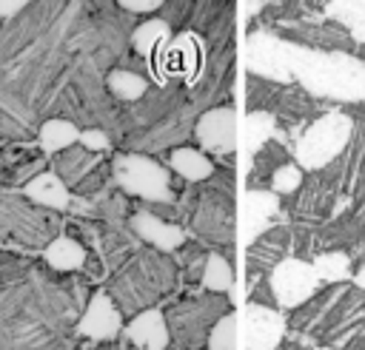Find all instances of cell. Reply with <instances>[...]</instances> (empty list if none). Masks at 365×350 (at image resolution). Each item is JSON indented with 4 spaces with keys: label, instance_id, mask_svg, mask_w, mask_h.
Segmentation results:
<instances>
[{
    "label": "cell",
    "instance_id": "cell-9",
    "mask_svg": "<svg viewBox=\"0 0 365 350\" xmlns=\"http://www.w3.org/2000/svg\"><path fill=\"white\" fill-rule=\"evenodd\" d=\"M288 333V319L279 307L268 304H245V350H279Z\"/></svg>",
    "mask_w": 365,
    "mask_h": 350
},
{
    "label": "cell",
    "instance_id": "cell-39",
    "mask_svg": "<svg viewBox=\"0 0 365 350\" xmlns=\"http://www.w3.org/2000/svg\"><path fill=\"white\" fill-rule=\"evenodd\" d=\"M354 285H356V287H362V290H365V267H359V273H356V276H354Z\"/></svg>",
    "mask_w": 365,
    "mask_h": 350
},
{
    "label": "cell",
    "instance_id": "cell-4",
    "mask_svg": "<svg viewBox=\"0 0 365 350\" xmlns=\"http://www.w3.org/2000/svg\"><path fill=\"white\" fill-rule=\"evenodd\" d=\"M111 176L120 185V191L148 199L154 205H168L174 199L168 171L145 154H117L111 162Z\"/></svg>",
    "mask_w": 365,
    "mask_h": 350
},
{
    "label": "cell",
    "instance_id": "cell-25",
    "mask_svg": "<svg viewBox=\"0 0 365 350\" xmlns=\"http://www.w3.org/2000/svg\"><path fill=\"white\" fill-rule=\"evenodd\" d=\"M285 97V85L282 83H271L262 77H245V108L251 111H277L279 102Z\"/></svg>",
    "mask_w": 365,
    "mask_h": 350
},
{
    "label": "cell",
    "instance_id": "cell-21",
    "mask_svg": "<svg viewBox=\"0 0 365 350\" xmlns=\"http://www.w3.org/2000/svg\"><path fill=\"white\" fill-rule=\"evenodd\" d=\"M100 165V159L91 154V151H86L83 145L77 148V145H71V148H66V151H60L57 157H54V174L66 182V185H80L94 168Z\"/></svg>",
    "mask_w": 365,
    "mask_h": 350
},
{
    "label": "cell",
    "instance_id": "cell-12",
    "mask_svg": "<svg viewBox=\"0 0 365 350\" xmlns=\"http://www.w3.org/2000/svg\"><path fill=\"white\" fill-rule=\"evenodd\" d=\"M279 216V196L274 191L265 188H248L245 191V202H242V239L245 245L257 242L265 230L277 228Z\"/></svg>",
    "mask_w": 365,
    "mask_h": 350
},
{
    "label": "cell",
    "instance_id": "cell-6",
    "mask_svg": "<svg viewBox=\"0 0 365 350\" xmlns=\"http://www.w3.org/2000/svg\"><path fill=\"white\" fill-rule=\"evenodd\" d=\"M288 43L268 31H251L245 40V71L251 77H262L271 83L291 80V60H288Z\"/></svg>",
    "mask_w": 365,
    "mask_h": 350
},
{
    "label": "cell",
    "instance_id": "cell-13",
    "mask_svg": "<svg viewBox=\"0 0 365 350\" xmlns=\"http://www.w3.org/2000/svg\"><path fill=\"white\" fill-rule=\"evenodd\" d=\"M123 310L114 304L111 293H103L97 290L91 299H88V307L86 313L80 316L77 322V333L80 336H88V339H97V341H108L120 333L123 327Z\"/></svg>",
    "mask_w": 365,
    "mask_h": 350
},
{
    "label": "cell",
    "instance_id": "cell-26",
    "mask_svg": "<svg viewBox=\"0 0 365 350\" xmlns=\"http://www.w3.org/2000/svg\"><path fill=\"white\" fill-rule=\"evenodd\" d=\"M43 259H46V265L54 267V270H63V273H66V270H77V267L86 265V248H83L77 239H71V236H54V239L46 245Z\"/></svg>",
    "mask_w": 365,
    "mask_h": 350
},
{
    "label": "cell",
    "instance_id": "cell-2",
    "mask_svg": "<svg viewBox=\"0 0 365 350\" xmlns=\"http://www.w3.org/2000/svg\"><path fill=\"white\" fill-rule=\"evenodd\" d=\"M354 134V120L345 111H328L322 117H317L297 139L294 157L297 165L305 171H322L331 162L339 159V154L345 151L348 139Z\"/></svg>",
    "mask_w": 365,
    "mask_h": 350
},
{
    "label": "cell",
    "instance_id": "cell-40",
    "mask_svg": "<svg viewBox=\"0 0 365 350\" xmlns=\"http://www.w3.org/2000/svg\"><path fill=\"white\" fill-rule=\"evenodd\" d=\"M348 350H365V333H362V339L356 344H348Z\"/></svg>",
    "mask_w": 365,
    "mask_h": 350
},
{
    "label": "cell",
    "instance_id": "cell-28",
    "mask_svg": "<svg viewBox=\"0 0 365 350\" xmlns=\"http://www.w3.org/2000/svg\"><path fill=\"white\" fill-rule=\"evenodd\" d=\"M40 148L46 151V154H60V151H66V148H71L74 142H80V128L71 122V120H60V117H54V120H48V122H43V128H40Z\"/></svg>",
    "mask_w": 365,
    "mask_h": 350
},
{
    "label": "cell",
    "instance_id": "cell-3",
    "mask_svg": "<svg viewBox=\"0 0 365 350\" xmlns=\"http://www.w3.org/2000/svg\"><path fill=\"white\" fill-rule=\"evenodd\" d=\"M171 265H165L160 256H140L111 282V299H117V307L125 313L148 310L145 304L154 302L165 287H171Z\"/></svg>",
    "mask_w": 365,
    "mask_h": 350
},
{
    "label": "cell",
    "instance_id": "cell-36",
    "mask_svg": "<svg viewBox=\"0 0 365 350\" xmlns=\"http://www.w3.org/2000/svg\"><path fill=\"white\" fill-rule=\"evenodd\" d=\"M248 302H254V304H268V307H277V299H274L271 282H268V279H262L259 285H254V287L248 290Z\"/></svg>",
    "mask_w": 365,
    "mask_h": 350
},
{
    "label": "cell",
    "instance_id": "cell-17",
    "mask_svg": "<svg viewBox=\"0 0 365 350\" xmlns=\"http://www.w3.org/2000/svg\"><path fill=\"white\" fill-rule=\"evenodd\" d=\"M125 336L131 344L143 347V350H168L171 344V336H168V322L160 310L148 307V310H140L131 324L125 327Z\"/></svg>",
    "mask_w": 365,
    "mask_h": 350
},
{
    "label": "cell",
    "instance_id": "cell-41",
    "mask_svg": "<svg viewBox=\"0 0 365 350\" xmlns=\"http://www.w3.org/2000/svg\"><path fill=\"white\" fill-rule=\"evenodd\" d=\"M317 350H334V347H331V344H328V347H317Z\"/></svg>",
    "mask_w": 365,
    "mask_h": 350
},
{
    "label": "cell",
    "instance_id": "cell-38",
    "mask_svg": "<svg viewBox=\"0 0 365 350\" xmlns=\"http://www.w3.org/2000/svg\"><path fill=\"white\" fill-rule=\"evenodd\" d=\"M26 9V0H0V17H11Z\"/></svg>",
    "mask_w": 365,
    "mask_h": 350
},
{
    "label": "cell",
    "instance_id": "cell-22",
    "mask_svg": "<svg viewBox=\"0 0 365 350\" xmlns=\"http://www.w3.org/2000/svg\"><path fill=\"white\" fill-rule=\"evenodd\" d=\"M168 43H171V26L163 17H151L140 23L131 34V46L140 57H157Z\"/></svg>",
    "mask_w": 365,
    "mask_h": 350
},
{
    "label": "cell",
    "instance_id": "cell-7",
    "mask_svg": "<svg viewBox=\"0 0 365 350\" xmlns=\"http://www.w3.org/2000/svg\"><path fill=\"white\" fill-rule=\"evenodd\" d=\"M0 230L3 236L23 239L26 245H40V242L48 245L54 233V222L48 219L46 211L26 205L20 196L0 193Z\"/></svg>",
    "mask_w": 365,
    "mask_h": 350
},
{
    "label": "cell",
    "instance_id": "cell-11",
    "mask_svg": "<svg viewBox=\"0 0 365 350\" xmlns=\"http://www.w3.org/2000/svg\"><path fill=\"white\" fill-rule=\"evenodd\" d=\"M194 137L211 154H222V157L234 154V148H237V114H234V108L231 105L208 108L197 120Z\"/></svg>",
    "mask_w": 365,
    "mask_h": 350
},
{
    "label": "cell",
    "instance_id": "cell-33",
    "mask_svg": "<svg viewBox=\"0 0 365 350\" xmlns=\"http://www.w3.org/2000/svg\"><path fill=\"white\" fill-rule=\"evenodd\" d=\"M208 347L211 350H237V316L225 313L214 322L208 333Z\"/></svg>",
    "mask_w": 365,
    "mask_h": 350
},
{
    "label": "cell",
    "instance_id": "cell-23",
    "mask_svg": "<svg viewBox=\"0 0 365 350\" xmlns=\"http://www.w3.org/2000/svg\"><path fill=\"white\" fill-rule=\"evenodd\" d=\"M242 145H245V157H248V162L271 142V139H277V120H274V114H268V111H251L248 117H245V131H242Z\"/></svg>",
    "mask_w": 365,
    "mask_h": 350
},
{
    "label": "cell",
    "instance_id": "cell-24",
    "mask_svg": "<svg viewBox=\"0 0 365 350\" xmlns=\"http://www.w3.org/2000/svg\"><path fill=\"white\" fill-rule=\"evenodd\" d=\"M168 165L185 182H202V179H208L214 174V162L197 148H174L168 154Z\"/></svg>",
    "mask_w": 365,
    "mask_h": 350
},
{
    "label": "cell",
    "instance_id": "cell-8",
    "mask_svg": "<svg viewBox=\"0 0 365 350\" xmlns=\"http://www.w3.org/2000/svg\"><path fill=\"white\" fill-rule=\"evenodd\" d=\"M222 310H225V302H222L220 293H217V296H211V299L182 302V304L171 307V310L165 313V322H168V327H171V333H174V339H177L180 344L197 350L200 341H202V333H205L208 322H217V316H225Z\"/></svg>",
    "mask_w": 365,
    "mask_h": 350
},
{
    "label": "cell",
    "instance_id": "cell-19",
    "mask_svg": "<svg viewBox=\"0 0 365 350\" xmlns=\"http://www.w3.org/2000/svg\"><path fill=\"white\" fill-rule=\"evenodd\" d=\"M157 60L163 63L165 74H182V77H191L194 68H197V60H200V40L194 34H180L177 40H171L160 54Z\"/></svg>",
    "mask_w": 365,
    "mask_h": 350
},
{
    "label": "cell",
    "instance_id": "cell-16",
    "mask_svg": "<svg viewBox=\"0 0 365 350\" xmlns=\"http://www.w3.org/2000/svg\"><path fill=\"white\" fill-rule=\"evenodd\" d=\"M288 245H291V230L285 225H277V228L265 230L257 242L248 245V276L254 279L257 273L274 270L285 259Z\"/></svg>",
    "mask_w": 365,
    "mask_h": 350
},
{
    "label": "cell",
    "instance_id": "cell-20",
    "mask_svg": "<svg viewBox=\"0 0 365 350\" xmlns=\"http://www.w3.org/2000/svg\"><path fill=\"white\" fill-rule=\"evenodd\" d=\"M342 290H345V285H331V287H325V290H317L305 304H299V307L291 313L288 327H291V330H299V333H311V330L322 322V316L328 313V307L334 304V299H336Z\"/></svg>",
    "mask_w": 365,
    "mask_h": 350
},
{
    "label": "cell",
    "instance_id": "cell-34",
    "mask_svg": "<svg viewBox=\"0 0 365 350\" xmlns=\"http://www.w3.org/2000/svg\"><path fill=\"white\" fill-rule=\"evenodd\" d=\"M302 168L299 165H294V162H288V165H282L274 176H271V191L277 193V196H288V193H297L299 188H302Z\"/></svg>",
    "mask_w": 365,
    "mask_h": 350
},
{
    "label": "cell",
    "instance_id": "cell-32",
    "mask_svg": "<svg viewBox=\"0 0 365 350\" xmlns=\"http://www.w3.org/2000/svg\"><path fill=\"white\" fill-rule=\"evenodd\" d=\"M202 285H205V290H211V293H225V290H231V285H234V270H231V262H228L222 253H208L205 270H202Z\"/></svg>",
    "mask_w": 365,
    "mask_h": 350
},
{
    "label": "cell",
    "instance_id": "cell-29",
    "mask_svg": "<svg viewBox=\"0 0 365 350\" xmlns=\"http://www.w3.org/2000/svg\"><path fill=\"white\" fill-rule=\"evenodd\" d=\"M288 165V151L285 145H279L277 139H271L254 159H251V174H248V188H259V179H268L282 168Z\"/></svg>",
    "mask_w": 365,
    "mask_h": 350
},
{
    "label": "cell",
    "instance_id": "cell-14",
    "mask_svg": "<svg viewBox=\"0 0 365 350\" xmlns=\"http://www.w3.org/2000/svg\"><path fill=\"white\" fill-rule=\"evenodd\" d=\"M194 228L200 236H205L208 242H231L234 236V208H231V196H217L208 193L205 202L200 205L197 216H194Z\"/></svg>",
    "mask_w": 365,
    "mask_h": 350
},
{
    "label": "cell",
    "instance_id": "cell-5",
    "mask_svg": "<svg viewBox=\"0 0 365 350\" xmlns=\"http://www.w3.org/2000/svg\"><path fill=\"white\" fill-rule=\"evenodd\" d=\"M268 282H271L277 307H285V310H297L319 290V276H317L314 265L299 256H285L271 270Z\"/></svg>",
    "mask_w": 365,
    "mask_h": 350
},
{
    "label": "cell",
    "instance_id": "cell-27",
    "mask_svg": "<svg viewBox=\"0 0 365 350\" xmlns=\"http://www.w3.org/2000/svg\"><path fill=\"white\" fill-rule=\"evenodd\" d=\"M328 17H334V23H339L354 43L365 46V0H336L322 6Z\"/></svg>",
    "mask_w": 365,
    "mask_h": 350
},
{
    "label": "cell",
    "instance_id": "cell-1",
    "mask_svg": "<svg viewBox=\"0 0 365 350\" xmlns=\"http://www.w3.org/2000/svg\"><path fill=\"white\" fill-rule=\"evenodd\" d=\"M288 60H291V77L311 97H331L336 102L365 100V60L362 57L291 46Z\"/></svg>",
    "mask_w": 365,
    "mask_h": 350
},
{
    "label": "cell",
    "instance_id": "cell-15",
    "mask_svg": "<svg viewBox=\"0 0 365 350\" xmlns=\"http://www.w3.org/2000/svg\"><path fill=\"white\" fill-rule=\"evenodd\" d=\"M128 228H131L143 242H148V245H154L157 250H165V253L182 248V242H185V230H182L180 225L165 222L163 216H157V213H151V211H137V213L128 219Z\"/></svg>",
    "mask_w": 365,
    "mask_h": 350
},
{
    "label": "cell",
    "instance_id": "cell-10",
    "mask_svg": "<svg viewBox=\"0 0 365 350\" xmlns=\"http://www.w3.org/2000/svg\"><path fill=\"white\" fill-rule=\"evenodd\" d=\"M279 37L291 46L311 48V51H342V54H348V48L354 46L351 34L339 23H317V20L285 26V28H279Z\"/></svg>",
    "mask_w": 365,
    "mask_h": 350
},
{
    "label": "cell",
    "instance_id": "cell-30",
    "mask_svg": "<svg viewBox=\"0 0 365 350\" xmlns=\"http://www.w3.org/2000/svg\"><path fill=\"white\" fill-rule=\"evenodd\" d=\"M108 91L117 97V100H125V102H134V100H143L145 91H148V83L143 74L131 71V68H114L106 80Z\"/></svg>",
    "mask_w": 365,
    "mask_h": 350
},
{
    "label": "cell",
    "instance_id": "cell-18",
    "mask_svg": "<svg viewBox=\"0 0 365 350\" xmlns=\"http://www.w3.org/2000/svg\"><path fill=\"white\" fill-rule=\"evenodd\" d=\"M23 196L46 211H68V205H71L68 185L54 171H40L37 176H31L23 185Z\"/></svg>",
    "mask_w": 365,
    "mask_h": 350
},
{
    "label": "cell",
    "instance_id": "cell-35",
    "mask_svg": "<svg viewBox=\"0 0 365 350\" xmlns=\"http://www.w3.org/2000/svg\"><path fill=\"white\" fill-rule=\"evenodd\" d=\"M108 142H111V139H108V134H106L103 128H83V131H80V145H83L86 151H91V154H94V151H106Z\"/></svg>",
    "mask_w": 365,
    "mask_h": 350
},
{
    "label": "cell",
    "instance_id": "cell-37",
    "mask_svg": "<svg viewBox=\"0 0 365 350\" xmlns=\"http://www.w3.org/2000/svg\"><path fill=\"white\" fill-rule=\"evenodd\" d=\"M123 11H131V14H143V11H160L163 9V0H123L120 3Z\"/></svg>",
    "mask_w": 365,
    "mask_h": 350
},
{
    "label": "cell",
    "instance_id": "cell-31",
    "mask_svg": "<svg viewBox=\"0 0 365 350\" xmlns=\"http://www.w3.org/2000/svg\"><path fill=\"white\" fill-rule=\"evenodd\" d=\"M311 265H314L319 282L342 285V282L351 279V259H348V253H342V250H325V253H319Z\"/></svg>",
    "mask_w": 365,
    "mask_h": 350
}]
</instances>
